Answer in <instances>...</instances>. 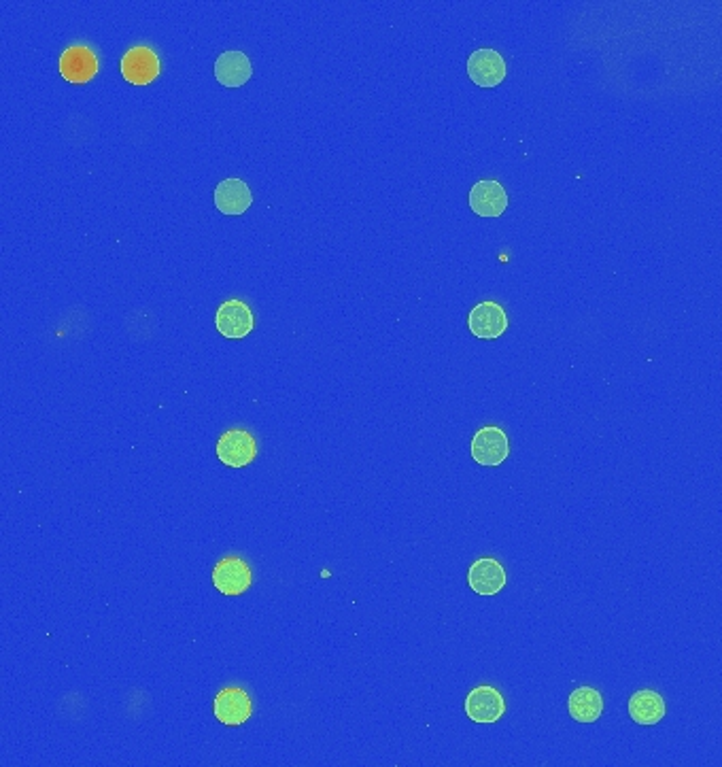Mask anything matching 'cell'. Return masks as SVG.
Here are the masks:
<instances>
[{
  "instance_id": "cell-1",
  "label": "cell",
  "mask_w": 722,
  "mask_h": 767,
  "mask_svg": "<svg viewBox=\"0 0 722 767\" xmlns=\"http://www.w3.org/2000/svg\"><path fill=\"white\" fill-rule=\"evenodd\" d=\"M463 710H466L470 721L478 725H491L506 714V700L495 687L480 685L468 693L466 702H463Z\"/></svg>"
},
{
  "instance_id": "cell-2",
  "label": "cell",
  "mask_w": 722,
  "mask_h": 767,
  "mask_svg": "<svg viewBox=\"0 0 722 767\" xmlns=\"http://www.w3.org/2000/svg\"><path fill=\"white\" fill-rule=\"evenodd\" d=\"M510 455V442L502 428L487 425L480 428L472 438V457L480 466H500Z\"/></svg>"
},
{
  "instance_id": "cell-3",
  "label": "cell",
  "mask_w": 722,
  "mask_h": 767,
  "mask_svg": "<svg viewBox=\"0 0 722 767\" xmlns=\"http://www.w3.org/2000/svg\"><path fill=\"white\" fill-rule=\"evenodd\" d=\"M253 583V574L247 561L243 557H223L217 561L213 568V585L219 593L230 595H243Z\"/></svg>"
},
{
  "instance_id": "cell-4",
  "label": "cell",
  "mask_w": 722,
  "mask_h": 767,
  "mask_svg": "<svg viewBox=\"0 0 722 767\" xmlns=\"http://www.w3.org/2000/svg\"><path fill=\"white\" fill-rule=\"evenodd\" d=\"M213 712H215V719L221 725L240 727V725H245L251 719V714H253L251 697H249L247 691L238 689V687L221 689L215 695Z\"/></svg>"
},
{
  "instance_id": "cell-5",
  "label": "cell",
  "mask_w": 722,
  "mask_h": 767,
  "mask_svg": "<svg viewBox=\"0 0 722 767\" xmlns=\"http://www.w3.org/2000/svg\"><path fill=\"white\" fill-rule=\"evenodd\" d=\"M506 73L504 56L495 49H476L468 58V75L480 88H497L506 79Z\"/></svg>"
},
{
  "instance_id": "cell-6",
  "label": "cell",
  "mask_w": 722,
  "mask_h": 767,
  "mask_svg": "<svg viewBox=\"0 0 722 767\" xmlns=\"http://www.w3.org/2000/svg\"><path fill=\"white\" fill-rule=\"evenodd\" d=\"M217 457L230 468H245L257 457V442L247 430H228L217 442Z\"/></svg>"
},
{
  "instance_id": "cell-7",
  "label": "cell",
  "mask_w": 722,
  "mask_h": 767,
  "mask_svg": "<svg viewBox=\"0 0 722 767\" xmlns=\"http://www.w3.org/2000/svg\"><path fill=\"white\" fill-rule=\"evenodd\" d=\"M119 68H122V75L128 83L149 85L160 75V58L153 49L145 45H136L126 51L122 62H119Z\"/></svg>"
},
{
  "instance_id": "cell-8",
  "label": "cell",
  "mask_w": 722,
  "mask_h": 767,
  "mask_svg": "<svg viewBox=\"0 0 722 767\" xmlns=\"http://www.w3.org/2000/svg\"><path fill=\"white\" fill-rule=\"evenodd\" d=\"M468 328L476 338L493 340L500 338L508 330V315L502 304L485 300L476 304L468 315Z\"/></svg>"
},
{
  "instance_id": "cell-9",
  "label": "cell",
  "mask_w": 722,
  "mask_h": 767,
  "mask_svg": "<svg viewBox=\"0 0 722 767\" xmlns=\"http://www.w3.org/2000/svg\"><path fill=\"white\" fill-rule=\"evenodd\" d=\"M215 326L221 336L232 338V340L245 338L251 334L255 326L253 311L243 300H226L219 306V311L215 315Z\"/></svg>"
},
{
  "instance_id": "cell-10",
  "label": "cell",
  "mask_w": 722,
  "mask_h": 767,
  "mask_svg": "<svg viewBox=\"0 0 722 767\" xmlns=\"http://www.w3.org/2000/svg\"><path fill=\"white\" fill-rule=\"evenodd\" d=\"M60 75L68 83H88L98 73V58L90 47L73 45L60 56Z\"/></svg>"
},
{
  "instance_id": "cell-11",
  "label": "cell",
  "mask_w": 722,
  "mask_h": 767,
  "mask_svg": "<svg viewBox=\"0 0 722 767\" xmlns=\"http://www.w3.org/2000/svg\"><path fill=\"white\" fill-rule=\"evenodd\" d=\"M506 570L493 557H480L468 570V585L478 595H497L506 587Z\"/></svg>"
},
{
  "instance_id": "cell-12",
  "label": "cell",
  "mask_w": 722,
  "mask_h": 767,
  "mask_svg": "<svg viewBox=\"0 0 722 767\" xmlns=\"http://www.w3.org/2000/svg\"><path fill=\"white\" fill-rule=\"evenodd\" d=\"M470 209L480 217H500L508 209V194L500 181H478L470 190Z\"/></svg>"
},
{
  "instance_id": "cell-13",
  "label": "cell",
  "mask_w": 722,
  "mask_h": 767,
  "mask_svg": "<svg viewBox=\"0 0 722 767\" xmlns=\"http://www.w3.org/2000/svg\"><path fill=\"white\" fill-rule=\"evenodd\" d=\"M253 77V66L247 54L243 51H223L215 60V79L226 85V88H243V85Z\"/></svg>"
},
{
  "instance_id": "cell-14",
  "label": "cell",
  "mask_w": 722,
  "mask_h": 767,
  "mask_svg": "<svg viewBox=\"0 0 722 767\" xmlns=\"http://www.w3.org/2000/svg\"><path fill=\"white\" fill-rule=\"evenodd\" d=\"M253 204V194L243 179H226L215 187V207L223 215H243Z\"/></svg>"
},
{
  "instance_id": "cell-15",
  "label": "cell",
  "mask_w": 722,
  "mask_h": 767,
  "mask_svg": "<svg viewBox=\"0 0 722 767\" xmlns=\"http://www.w3.org/2000/svg\"><path fill=\"white\" fill-rule=\"evenodd\" d=\"M667 706L665 700L652 689H642L638 693L631 695L629 700V717L633 723L650 727V725H659L665 717Z\"/></svg>"
},
{
  "instance_id": "cell-16",
  "label": "cell",
  "mask_w": 722,
  "mask_h": 767,
  "mask_svg": "<svg viewBox=\"0 0 722 767\" xmlns=\"http://www.w3.org/2000/svg\"><path fill=\"white\" fill-rule=\"evenodd\" d=\"M567 712L578 723H595L604 714V697L593 687H578L567 700Z\"/></svg>"
}]
</instances>
